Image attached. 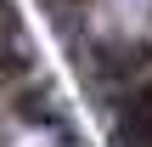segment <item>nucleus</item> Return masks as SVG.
Wrapping results in <instances>:
<instances>
[{
  "label": "nucleus",
  "mask_w": 152,
  "mask_h": 147,
  "mask_svg": "<svg viewBox=\"0 0 152 147\" xmlns=\"http://www.w3.org/2000/svg\"><path fill=\"white\" fill-rule=\"evenodd\" d=\"M107 147H152V96L147 91L118 96V113L107 125Z\"/></svg>",
  "instance_id": "obj_1"
}]
</instances>
